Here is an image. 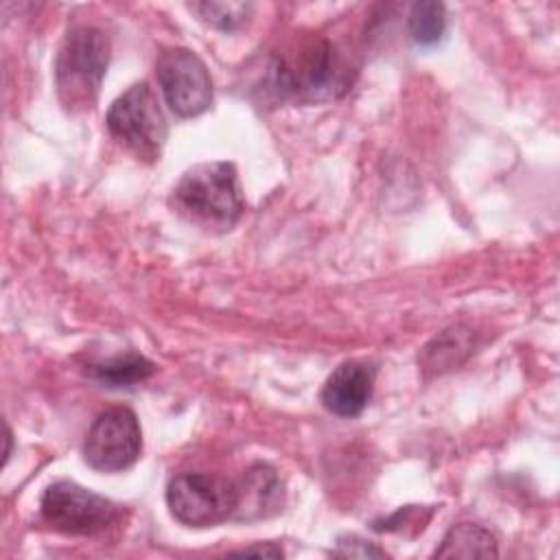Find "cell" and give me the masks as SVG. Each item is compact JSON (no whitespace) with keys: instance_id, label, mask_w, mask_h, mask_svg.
Returning a JSON list of instances; mask_svg holds the SVG:
<instances>
[{"instance_id":"3","label":"cell","mask_w":560,"mask_h":560,"mask_svg":"<svg viewBox=\"0 0 560 560\" xmlns=\"http://www.w3.org/2000/svg\"><path fill=\"white\" fill-rule=\"evenodd\" d=\"M109 133L138 160H155L166 140V120L149 83H136L122 92L107 112Z\"/></svg>"},{"instance_id":"14","label":"cell","mask_w":560,"mask_h":560,"mask_svg":"<svg viewBox=\"0 0 560 560\" xmlns=\"http://www.w3.org/2000/svg\"><path fill=\"white\" fill-rule=\"evenodd\" d=\"M190 9L195 13H199V18L221 31H234L238 28L243 22H247L249 13H252V4L249 2H195L190 4Z\"/></svg>"},{"instance_id":"9","label":"cell","mask_w":560,"mask_h":560,"mask_svg":"<svg viewBox=\"0 0 560 560\" xmlns=\"http://www.w3.org/2000/svg\"><path fill=\"white\" fill-rule=\"evenodd\" d=\"M374 372L359 361H346L332 370L322 389L324 407L341 418L359 416L372 398Z\"/></svg>"},{"instance_id":"15","label":"cell","mask_w":560,"mask_h":560,"mask_svg":"<svg viewBox=\"0 0 560 560\" xmlns=\"http://www.w3.org/2000/svg\"><path fill=\"white\" fill-rule=\"evenodd\" d=\"M438 354H424V363L427 368H440V365H457L459 359L457 354L459 352H453V348H468V332L457 326V328H451V330H444L442 337H438L433 341Z\"/></svg>"},{"instance_id":"17","label":"cell","mask_w":560,"mask_h":560,"mask_svg":"<svg viewBox=\"0 0 560 560\" xmlns=\"http://www.w3.org/2000/svg\"><path fill=\"white\" fill-rule=\"evenodd\" d=\"M230 556H262V558H282V549L273 542H258L256 547H245V549H238V551H232Z\"/></svg>"},{"instance_id":"7","label":"cell","mask_w":560,"mask_h":560,"mask_svg":"<svg viewBox=\"0 0 560 560\" xmlns=\"http://www.w3.org/2000/svg\"><path fill=\"white\" fill-rule=\"evenodd\" d=\"M142 448V433L133 411L114 407L101 413L90 427L83 457L98 472H120L129 468Z\"/></svg>"},{"instance_id":"12","label":"cell","mask_w":560,"mask_h":560,"mask_svg":"<svg viewBox=\"0 0 560 560\" xmlns=\"http://www.w3.org/2000/svg\"><path fill=\"white\" fill-rule=\"evenodd\" d=\"M153 370H155V365L149 359L129 352L125 357H116L112 361L94 365L90 370V374L96 381L105 383L107 387H129L138 381H144L147 376H151Z\"/></svg>"},{"instance_id":"2","label":"cell","mask_w":560,"mask_h":560,"mask_svg":"<svg viewBox=\"0 0 560 560\" xmlns=\"http://www.w3.org/2000/svg\"><path fill=\"white\" fill-rule=\"evenodd\" d=\"M109 61V42L94 26L68 31L55 63L57 92L68 109L92 107Z\"/></svg>"},{"instance_id":"6","label":"cell","mask_w":560,"mask_h":560,"mask_svg":"<svg viewBox=\"0 0 560 560\" xmlns=\"http://www.w3.org/2000/svg\"><path fill=\"white\" fill-rule=\"evenodd\" d=\"M155 74L166 105L182 118L206 112L212 103V81L206 63L186 48H171L158 57Z\"/></svg>"},{"instance_id":"11","label":"cell","mask_w":560,"mask_h":560,"mask_svg":"<svg viewBox=\"0 0 560 560\" xmlns=\"http://www.w3.org/2000/svg\"><path fill=\"white\" fill-rule=\"evenodd\" d=\"M435 558H497V540L494 536L475 523L453 525L442 545L433 553Z\"/></svg>"},{"instance_id":"8","label":"cell","mask_w":560,"mask_h":560,"mask_svg":"<svg viewBox=\"0 0 560 560\" xmlns=\"http://www.w3.org/2000/svg\"><path fill=\"white\" fill-rule=\"evenodd\" d=\"M273 74L282 94L308 98H335L348 85L346 68L328 42L311 44L298 61L280 59Z\"/></svg>"},{"instance_id":"4","label":"cell","mask_w":560,"mask_h":560,"mask_svg":"<svg viewBox=\"0 0 560 560\" xmlns=\"http://www.w3.org/2000/svg\"><path fill=\"white\" fill-rule=\"evenodd\" d=\"M238 503V486L219 475L184 472L166 486L171 514L190 527H208L230 518Z\"/></svg>"},{"instance_id":"13","label":"cell","mask_w":560,"mask_h":560,"mask_svg":"<svg viewBox=\"0 0 560 560\" xmlns=\"http://www.w3.org/2000/svg\"><path fill=\"white\" fill-rule=\"evenodd\" d=\"M446 31V9L442 2H416L409 11V33L416 44L431 46L442 39Z\"/></svg>"},{"instance_id":"5","label":"cell","mask_w":560,"mask_h":560,"mask_svg":"<svg viewBox=\"0 0 560 560\" xmlns=\"http://www.w3.org/2000/svg\"><path fill=\"white\" fill-rule=\"evenodd\" d=\"M39 510L50 527L72 536L98 534L116 516V505L109 499L74 481L50 483L42 494Z\"/></svg>"},{"instance_id":"10","label":"cell","mask_w":560,"mask_h":560,"mask_svg":"<svg viewBox=\"0 0 560 560\" xmlns=\"http://www.w3.org/2000/svg\"><path fill=\"white\" fill-rule=\"evenodd\" d=\"M280 499V481L276 472L267 466H256L245 477L243 486H238V503L234 510V518H254L265 516L276 510Z\"/></svg>"},{"instance_id":"1","label":"cell","mask_w":560,"mask_h":560,"mask_svg":"<svg viewBox=\"0 0 560 560\" xmlns=\"http://www.w3.org/2000/svg\"><path fill=\"white\" fill-rule=\"evenodd\" d=\"M173 201L192 223L208 230H230L243 212L234 164L203 162L188 168L173 188Z\"/></svg>"},{"instance_id":"18","label":"cell","mask_w":560,"mask_h":560,"mask_svg":"<svg viewBox=\"0 0 560 560\" xmlns=\"http://www.w3.org/2000/svg\"><path fill=\"white\" fill-rule=\"evenodd\" d=\"M9 453H11V433H9V427H4V462L9 459Z\"/></svg>"},{"instance_id":"16","label":"cell","mask_w":560,"mask_h":560,"mask_svg":"<svg viewBox=\"0 0 560 560\" xmlns=\"http://www.w3.org/2000/svg\"><path fill=\"white\" fill-rule=\"evenodd\" d=\"M335 556H341V558H385L387 553L383 549L374 547L372 542H365L357 536H350V538H339Z\"/></svg>"}]
</instances>
